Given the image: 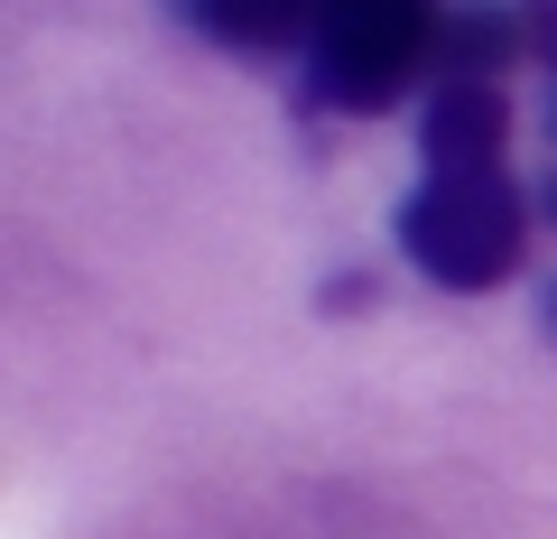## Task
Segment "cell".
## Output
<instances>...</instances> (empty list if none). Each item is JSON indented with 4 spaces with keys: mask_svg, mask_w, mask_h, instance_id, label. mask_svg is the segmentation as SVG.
<instances>
[{
    "mask_svg": "<svg viewBox=\"0 0 557 539\" xmlns=\"http://www.w3.org/2000/svg\"><path fill=\"white\" fill-rule=\"evenodd\" d=\"M548 140H557V94H548Z\"/></svg>",
    "mask_w": 557,
    "mask_h": 539,
    "instance_id": "30bf717a",
    "label": "cell"
},
{
    "mask_svg": "<svg viewBox=\"0 0 557 539\" xmlns=\"http://www.w3.org/2000/svg\"><path fill=\"white\" fill-rule=\"evenodd\" d=\"M381 298V280H362V270H344L335 289H325V317H354V307H372Z\"/></svg>",
    "mask_w": 557,
    "mask_h": 539,
    "instance_id": "52a82bcc",
    "label": "cell"
},
{
    "mask_svg": "<svg viewBox=\"0 0 557 539\" xmlns=\"http://www.w3.org/2000/svg\"><path fill=\"white\" fill-rule=\"evenodd\" d=\"M520 57H530L520 0H446V28H437V65H428V84H502Z\"/></svg>",
    "mask_w": 557,
    "mask_h": 539,
    "instance_id": "277c9868",
    "label": "cell"
},
{
    "mask_svg": "<svg viewBox=\"0 0 557 539\" xmlns=\"http://www.w3.org/2000/svg\"><path fill=\"white\" fill-rule=\"evenodd\" d=\"M539 215H548V223H557V177H539Z\"/></svg>",
    "mask_w": 557,
    "mask_h": 539,
    "instance_id": "9c48e42d",
    "label": "cell"
},
{
    "mask_svg": "<svg viewBox=\"0 0 557 539\" xmlns=\"http://www.w3.org/2000/svg\"><path fill=\"white\" fill-rule=\"evenodd\" d=\"M530 215H539V196L511 168H493V177H418L399 196L391 233H399V252H409V270L428 289L483 298V289H502L530 260Z\"/></svg>",
    "mask_w": 557,
    "mask_h": 539,
    "instance_id": "6da1fadb",
    "label": "cell"
},
{
    "mask_svg": "<svg viewBox=\"0 0 557 539\" xmlns=\"http://www.w3.org/2000/svg\"><path fill=\"white\" fill-rule=\"evenodd\" d=\"M317 10H325V0H177V20L196 28V38L242 47V57H278V47H298V57H307Z\"/></svg>",
    "mask_w": 557,
    "mask_h": 539,
    "instance_id": "5b68a950",
    "label": "cell"
},
{
    "mask_svg": "<svg viewBox=\"0 0 557 539\" xmlns=\"http://www.w3.org/2000/svg\"><path fill=\"white\" fill-rule=\"evenodd\" d=\"M539 326H548V344H557V280H548V298H539Z\"/></svg>",
    "mask_w": 557,
    "mask_h": 539,
    "instance_id": "ba28073f",
    "label": "cell"
},
{
    "mask_svg": "<svg viewBox=\"0 0 557 539\" xmlns=\"http://www.w3.org/2000/svg\"><path fill=\"white\" fill-rule=\"evenodd\" d=\"M437 28H446V0H325L317 38L298 57L307 102L344 112V121L409 102L428 84V65H437Z\"/></svg>",
    "mask_w": 557,
    "mask_h": 539,
    "instance_id": "7a4b0ae2",
    "label": "cell"
},
{
    "mask_svg": "<svg viewBox=\"0 0 557 539\" xmlns=\"http://www.w3.org/2000/svg\"><path fill=\"white\" fill-rule=\"evenodd\" d=\"M520 28H530V65L557 75V0H520Z\"/></svg>",
    "mask_w": 557,
    "mask_h": 539,
    "instance_id": "8992f818",
    "label": "cell"
},
{
    "mask_svg": "<svg viewBox=\"0 0 557 539\" xmlns=\"http://www.w3.org/2000/svg\"><path fill=\"white\" fill-rule=\"evenodd\" d=\"M511 168V84H428L418 177H493Z\"/></svg>",
    "mask_w": 557,
    "mask_h": 539,
    "instance_id": "3957f363",
    "label": "cell"
}]
</instances>
